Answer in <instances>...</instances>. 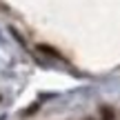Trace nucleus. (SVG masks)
<instances>
[{
    "label": "nucleus",
    "mask_w": 120,
    "mask_h": 120,
    "mask_svg": "<svg viewBox=\"0 0 120 120\" xmlns=\"http://www.w3.org/2000/svg\"><path fill=\"white\" fill-rule=\"evenodd\" d=\"M100 113H102L105 120H113V111H111L109 107H102V109H100Z\"/></svg>",
    "instance_id": "f257e3e1"
}]
</instances>
